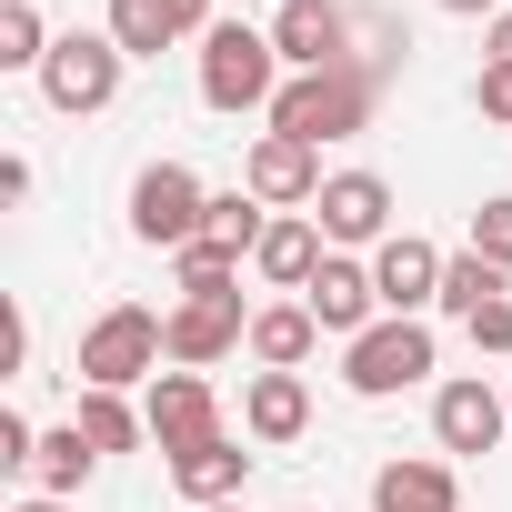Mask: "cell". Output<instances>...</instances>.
<instances>
[{"label":"cell","instance_id":"1","mask_svg":"<svg viewBox=\"0 0 512 512\" xmlns=\"http://www.w3.org/2000/svg\"><path fill=\"white\" fill-rule=\"evenodd\" d=\"M362 121H372V71H362V61H342V71H292L282 101H272V131H282V141H312V151H322V141H352Z\"/></svg>","mask_w":512,"mask_h":512},{"label":"cell","instance_id":"2","mask_svg":"<svg viewBox=\"0 0 512 512\" xmlns=\"http://www.w3.org/2000/svg\"><path fill=\"white\" fill-rule=\"evenodd\" d=\"M201 101L211 111H272L282 101V51L251 21H211L201 31Z\"/></svg>","mask_w":512,"mask_h":512},{"label":"cell","instance_id":"3","mask_svg":"<svg viewBox=\"0 0 512 512\" xmlns=\"http://www.w3.org/2000/svg\"><path fill=\"white\" fill-rule=\"evenodd\" d=\"M171 342H161V312L141 302H111L91 332H81V392H131V382H161Z\"/></svg>","mask_w":512,"mask_h":512},{"label":"cell","instance_id":"4","mask_svg":"<svg viewBox=\"0 0 512 512\" xmlns=\"http://www.w3.org/2000/svg\"><path fill=\"white\" fill-rule=\"evenodd\" d=\"M121 71H131V51L111 41V31H61L51 41V61H41V101L51 111H111L121 101Z\"/></svg>","mask_w":512,"mask_h":512},{"label":"cell","instance_id":"5","mask_svg":"<svg viewBox=\"0 0 512 512\" xmlns=\"http://www.w3.org/2000/svg\"><path fill=\"white\" fill-rule=\"evenodd\" d=\"M201 221H211V191H201L181 161H151V171L131 181V241H151V251H191Z\"/></svg>","mask_w":512,"mask_h":512},{"label":"cell","instance_id":"6","mask_svg":"<svg viewBox=\"0 0 512 512\" xmlns=\"http://www.w3.org/2000/svg\"><path fill=\"white\" fill-rule=\"evenodd\" d=\"M432 362H442V352H432V332H422V322H392V312H382V322H372V332H362V342L342 352V382H352L362 402H392V392H412V382H422Z\"/></svg>","mask_w":512,"mask_h":512},{"label":"cell","instance_id":"7","mask_svg":"<svg viewBox=\"0 0 512 512\" xmlns=\"http://www.w3.org/2000/svg\"><path fill=\"white\" fill-rule=\"evenodd\" d=\"M241 191L262 201V211H312V201H322V151L262 131V141H251V161H241Z\"/></svg>","mask_w":512,"mask_h":512},{"label":"cell","instance_id":"8","mask_svg":"<svg viewBox=\"0 0 512 512\" xmlns=\"http://www.w3.org/2000/svg\"><path fill=\"white\" fill-rule=\"evenodd\" d=\"M272 51H282L292 71H342V61H362L342 0H282V11H272Z\"/></svg>","mask_w":512,"mask_h":512},{"label":"cell","instance_id":"9","mask_svg":"<svg viewBox=\"0 0 512 512\" xmlns=\"http://www.w3.org/2000/svg\"><path fill=\"white\" fill-rule=\"evenodd\" d=\"M161 342H171V372H211V362L251 352V322H241V302H171Z\"/></svg>","mask_w":512,"mask_h":512},{"label":"cell","instance_id":"10","mask_svg":"<svg viewBox=\"0 0 512 512\" xmlns=\"http://www.w3.org/2000/svg\"><path fill=\"white\" fill-rule=\"evenodd\" d=\"M372 292H382L392 322H422V312L442 302V251H432L422 231H392V241L372 251Z\"/></svg>","mask_w":512,"mask_h":512},{"label":"cell","instance_id":"11","mask_svg":"<svg viewBox=\"0 0 512 512\" xmlns=\"http://www.w3.org/2000/svg\"><path fill=\"white\" fill-rule=\"evenodd\" d=\"M312 221H322V241H392V181L382 171H332L322 181V201H312Z\"/></svg>","mask_w":512,"mask_h":512},{"label":"cell","instance_id":"12","mask_svg":"<svg viewBox=\"0 0 512 512\" xmlns=\"http://www.w3.org/2000/svg\"><path fill=\"white\" fill-rule=\"evenodd\" d=\"M151 442H161V452L221 442V392H211V372H161V382H151Z\"/></svg>","mask_w":512,"mask_h":512},{"label":"cell","instance_id":"13","mask_svg":"<svg viewBox=\"0 0 512 512\" xmlns=\"http://www.w3.org/2000/svg\"><path fill=\"white\" fill-rule=\"evenodd\" d=\"M502 422H512V402H502L492 382H472V372L432 392V432H442V452H492Z\"/></svg>","mask_w":512,"mask_h":512},{"label":"cell","instance_id":"14","mask_svg":"<svg viewBox=\"0 0 512 512\" xmlns=\"http://www.w3.org/2000/svg\"><path fill=\"white\" fill-rule=\"evenodd\" d=\"M302 302H312V322H322V332H342V342H362V332H372V312H382L372 262H342V251L312 272V292H302Z\"/></svg>","mask_w":512,"mask_h":512},{"label":"cell","instance_id":"15","mask_svg":"<svg viewBox=\"0 0 512 512\" xmlns=\"http://www.w3.org/2000/svg\"><path fill=\"white\" fill-rule=\"evenodd\" d=\"M322 262H332V251H322V221H312V211H282V221L262 231V251H251V272H262L272 292H312Z\"/></svg>","mask_w":512,"mask_h":512},{"label":"cell","instance_id":"16","mask_svg":"<svg viewBox=\"0 0 512 512\" xmlns=\"http://www.w3.org/2000/svg\"><path fill=\"white\" fill-rule=\"evenodd\" d=\"M241 482H251V452H241L231 432L201 442V452H171V492L201 502V512H211V502H241Z\"/></svg>","mask_w":512,"mask_h":512},{"label":"cell","instance_id":"17","mask_svg":"<svg viewBox=\"0 0 512 512\" xmlns=\"http://www.w3.org/2000/svg\"><path fill=\"white\" fill-rule=\"evenodd\" d=\"M302 422H312L302 372H251V392H241V432L251 442H302Z\"/></svg>","mask_w":512,"mask_h":512},{"label":"cell","instance_id":"18","mask_svg":"<svg viewBox=\"0 0 512 512\" xmlns=\"http://www.w3.org/2000/svg\"><path fill=\"white\" fill-rule=\"evenodd\" d=\"M372 512H462V482H452V462H382Z\"/></svg>","mask_w":512,"mask_h":512},{"label":"cell","instance_id":"19","mask_svg":"<svg viewBox=\"0 0 512 512\" xmlns=\"http://www.w3.org/2000/svg\"><path fill=\"white\" fill-rule=\"evenodd\" d=\"M131 61H161V51H181L191 41V21H181V0H111V21H101Z\"/></svg>","mask_w":512,"mask_h":512},{"label":"cell","instance_id":"20","mask_svg":"<svg viewBox=\"0 0 512 512\" xmlns=\"http://www.w3.org/2000/svg\"><path fill=\"white\" fill-rule=\"evenodd\" d=\"M312 342H322L312 302H272V312H251V362H262V372H302Z\"/></svg>","mask_w":512,"mask_h":512},{"label":"cell","instance_id":"21","mask_svg":"<svg viewBox=\"0 0 512 512\" xmlns=\"http://www.w3.org/2000/svg\"><path fill=\"white\" fill-rule=\"evenodd\" d=\"M91 462H101V452L81 442V422H61V432H41V452H31V482H41L51 502H71V492L91 482Z\"/></svg>","mask_w":512,"mask_h":512},{"label":"cell","instance_id":"22","mask_svg":"<svg viewBox=\"0 0 512 512\" xmlns=\"http://www.w3.org/2000/svg\"><path fill=\"white\" fill-rule=\"evenodd\" d=\"M171 272H181V302H241V292H231V282H241V251H231V241L171 251Z\"/></svg>","mask_w":512,"mask_h":512},{"label":"cell","instance_id":"23","mask_svg":"<svg viewBox=\"0 0 512 512\" xmlns=\"http://www.w3.org/2000/svg\"><path fill=\"white\" fill-rule=\"evenodd\" d=\"M71 422H81V442H91V452H131V442L151 432V412H131L121 392H81V412H71Z\"/></svg>","mask_w":512,"mask_h":512},{"label":"cell","instance_id":"24","mask_svg":"<svg viewBox=\"0 0 512 512\" xmlns=\"http://www.w3.org/2000/svg\"><path fill=\"white\" fill-rule=\"evenodd\" d=\"M51 41H61V31L31 11V0H0V71H41Z\"/></svg>","mask_w":512,"mask_h":512},{"label":"cell","instance_id":"25","mask_svg":"<svg viewBox=\"0 0 512 512\" xmlns=\"http://www.w3.org/2000/svg\"><path fill=\"white\" fill-rule=\"evenodd\" d=\"M482 302H502V272L482 262V251H462V262H442V302H432V312H452V322H472Z\"/></svg>","mask_w":512,"mask_h":512},{"label":"cell","instance_id":"26","mask_svg":"<svg viewBox=\"0 0 512 512\" xmlns=\"http://www.w3.org/2000/svg\"><path fill=\"white\" fill-rule=\"evenodd\" d=\"M262 201L251 191H211V221H201V241H231V251H262Z\"/></svg>","mask_w":512,"mask_h":512},{"label":"cell","instance_id":"27","mask_svg":"<svg viewBox=\"0 0 512 512\" xmlns=\"http://www.w3.org/2000/svg\"><path fill=\"white\" fill-rule=\"evenodd\" d=\"M472 251H482V262H492V272H512V191L472 211Z\"/></svg>","mask_w":512,"mask_h":512},{"label":"cell","instance_id":"28","mask_svg":"<svg viewBox=\"0 0 512 512\" xmlns=\"http://www.w3.org/2000/svg\"><path fill=\"white\" fill-rule=\"evenodd\" d=\"M462 332H472V352H512V292H502V302H482Z\"/></svg>","mask_w":512,"mask_h":512},{"label":"cell","instance_id":"29","mask_svg":"<svg viewBox=\"0 0 512 512\" xmlns=\"http://www.w3.org/2000/svg\"><path fill=\"white\" fill-rule=\"evenodd\" d=\"M472 101H482V121H512V61H482Z\"/></svg>","mask_w":512,"mask_h":512},{"label":"cell","instance_id":"30","mask_svg":"<svg viewBox=\"0 0 512 512\" xmlns=\"http://www.w3.org/2000/svg\"><path fill=\"white\" fill-rule=\"evenodd\" d=\"M31 452H41V432H31L21 412H0V462H11V472H31Z\"/></svg>","mask_w":512,"mask_h":512},{"label":"cell","instance_id":"31","mask_svg":"<svg viewBox=\"0 0 512 512\" xmlns=\"http://www.w3.org/2000/svg\"><path fill=\"white\" fill-rule=\"evenodd\" d=\"M492 61H512V11H502V21H492Z\"/></svg>","mask_w":512,"mask_h":512},{"label":"cell","instance_id":"32","mask_svg":"<svg viewBox=\"0 0 512 512\" xmlns=\"http://www.w3.org/2000/svg\"><path fill=\"white\" fill-rule=\"evenodd\" d=\"M442 11H462V21H482V11H502V0H442Z\"/></svg>","mask_w":512,"mask_h":512},{"label":"cell","instance_id":"33","mask_svg":"<svg viewBox=\"0 0 512 512\" xmlns=\"http://www.w3.org/2000/svg\"><path fill=\"white\" fill-rule=\"evenodd\" d=\"M181 21H191V31H211V0H181Z\"/></svg>","mask_w":512,"mask_h":512},{"label":"cell","instance_id":"34","mask_svg":"<svg viewBox=\"0 0 512 512\" xmlns=\"http://www.w3.org/2000/svg\"><path fill=\"white\" fill-rule=\"evenodd\" d=\"M11 512H71V502H51V492H31V502H11Z\"/></svg>","mask_w":512,"mask_h":512},{"label":"cell","instance_id":"35","mask_svg":"<svg viewBox=\"0 0 512 512\" xmlns=\"http://www.w3.org/2000/svg\"><path fill=\"white\" fill-rule=\"evenodd\" d=\"M211 512H241V502H211Z\"/></svg>","mask_w":512,"mask_h":512}]
</instances>
